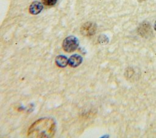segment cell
I'll use <instances>...</instances> for the list:
<instances>
[{"label": "cell", "mask_w": 156, "mask_h": 138, "mask_svg": "<svg viewBox=\"0 0 156 138\" xmlns=\"http://www.w3.org/2000/svg\"><path fill=\"white\" fill-rule=\"evenodd\" d=\"M79 40L74 36H69L65 38L62 43L63 50L68 53L73 52L77 49L79 46Z\"/></svg>", "instance_id": "cell-1"}, {"label": "cell", "mask_w": 156, "mask_h": 138, "mask_svg": "<svg viewBox=\"0 0 156 138\" xmlns=\"http://www.w3.org/2000/svg\"><path fill=\"white\" fill-rule=\"evenodd\" d=\"M96 31V25L94 23L91 22H87L84 23L81 28L80 32L81 33L87 36L93 35Z\"/></svg>", "instance_id": "cell-2"}, {"label": "cell", "mask_w": 156, "mask_h": 138, "mask_svg": "<svg viewBox=\"0 0 156 138\" xmlns=\"http://www.w3.org/2000/svg\"><path fill=\"white\" fill-rule=\"evenodd\" d=\"M43 9V4L39 1H34L29 6V12L32 15H37L40 13Z\"/></svg>", "instance_id": "cell-3"}, {"label": "cell", "mask_w": 156, "mask_h": 138, "mask_svg": "<svg viewBox=\"0 0 156 138\" xmlns=\"http://www.w3.org/2000/svg\"><path fill=\"white\" fill-rule=\"evenodd\" d=\"M138 31L139 34L141 36H144V37H147L148 35H149L151 34V33H152L151 27L149 24L147 22L142 23L140 26Z\"/></svg>", "instance_id": "cell-4"}, {"label": "cell", "mask_w": 156, "mask_h": 138, "mask_svg": "<svg viewBox=\"0 0 156 138\" xmlns=\"http://www.w3.org/2000/svg\"><path fill=\"white\" fill-rule=\"evenodd\" d=\"M82 57L78 54H74L68 59V64L73 67H76L82 62Z\"/></svg>", "instance_id": "cell-5"}, {"label": "cell", "mask_w": 156, "mask_h": 138, "mask_svg": "<svg viewBox=\"0 0 156 138\" xmlns=\"http://www.w3.org/2000/svg\"><path fill=\"white\" fill-rule=\"evenodd\" d=\"M55 64L60 67H65L68 64V59L64 55H58L55 58Z\"/></svg>", "instance_id": "cell-6"}, {"label": "cell", "mask_w": 156, "mask_h": 138, "mask_svg": "<svg viewBox=\"0 0 156 138\" xmlns=\"http://www.w3.org/2000/svg\"><path fill=\"white\" fill-rule=\"evenodd\" d=\"M58 0H41L43 4L47 6H52L55 5Z\"/></svg>", "instance_id": "cell-7"}, {"label": "cell", "mask_w": 156, "mask_h": 138, "mask_svg": "<svg viewBox=\"0 0 156 138\" xmlns=\"http://www.w3.org/2000/svg\"><path fill=\"white\" fill-rule=\"evenodd\" d=\"M154 29H155V30L156 31V21H155V24H154Z\"/></svg>", "instance_id": "cell-8"}, {"label": "cell", "mask_w": 156, "mask_h": 138, "mask_svg": "<svg viewBox=\"0 0 156 138\" xmlns=\"http://www.w3.org/2000/svg\"><path fill=\"white\" fill-rule=\"evenodd\" d=\"M144 1V0H139V1Z\"/></svg>", "instance_id": "cell-9"}]
</instances>
